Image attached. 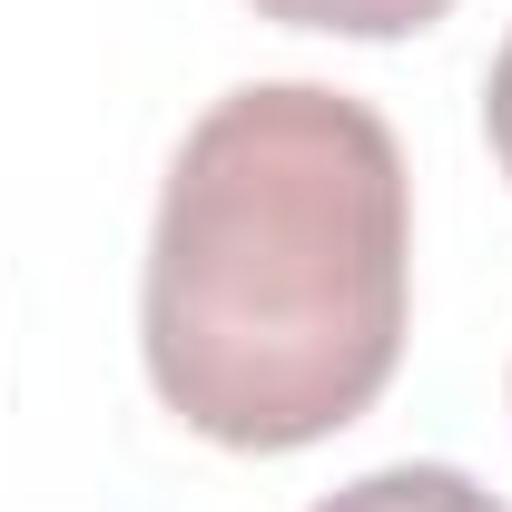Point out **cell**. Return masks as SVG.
Returning a JSON list of instances; mask_svg holds the SVG:
<instances>
[{
	"mask_svg": "<svg viewBox=\"0 0 512 512\" xmlns=\"http://www.w3.org/2000/svg\"><path fill=\"white\" fill-rule=\"evenodd\" d=\"M316 512H503V503L453 463H384V473H355L345 493H325Z\"/></svg>",
	"mask_w": 512,
	"mask_h": 512,
	"instance_id": "cell-2",
	"label": "cell"
},
{
	"mask_svg": "<svg viewBox=\"0 0 512 512\" xmlns=\"http://www.w3.org/2000/svg\"><path fill=\"white\" fill-rule=\"evenodd\" d=\"M483 138H493V158H503V178H512V40H503V60H493V79H483Z\"/></svg>",
	"mask_w": 512,
	"mask_h": 512,
	"instance_id": "cell-4",
	"label": "cell"
},
{
	"mask_svg": "<svg viewBox=\"0 0 512 512\" xmlns=\"http://www.w3.org/2000/svg\"><path fill=\"white\" fill-rule=\"evenodd\" d=\"M453 0H256V20H286V30H325V40H414L434 30Z\"/></svg>",
	"mask_w": 512,
	"mask_h": 512,
	"instance_id": "cell-3",
	"label": "cell"
},
{
	"mask_svg": "<svg viewBox=\"0 0 512 512\" xmlns=\"http://www.w3.org/2000/svg\"><path fill=\"white\" fill-rule=\"evenodd\" d=\"M414 178L394 128L325 79H247L178 138L138 345L158 404L227 453L345 434L404 365Z\"/></svg>",
	"mask_w": 512,
	"mask_h": 512,
	"instance_id": "cell-1",
	"label": "cell"
}]
</instances>
